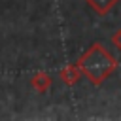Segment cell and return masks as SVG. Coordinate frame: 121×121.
<instances>
[{"label":"cell","instance_id":"obj_1","mask_svg":"<svg viewBox=\"0 0 121 121\" xmlns=\"http://www.w3.org/2000/svg\"><path fill=\"white\" fill-rule=\"evenodd\" d=\"M83 78H87L91 81V85L100 87L115 70H117V59L100 43L95 42L91 43L76 60Z\"/></svg>","mask_w":121,"mask_h":121},{"label":"cell","instance_id":"obj_2","mask_svg":"<svg viewBox=\"0 0 121 121\" xmlns=\"http://www.w3.org/2000/svg\"><path fill=\"white\" fill-rule=\"evenodd\" d=\"M59 78H60V81H62L64 85L72 87V85H76V83L83 78V74H81L78 62H72V64H66L64 68L59 70Z\"/></svg>","mask_w":121,"mask_h":121},{"label":"cell","instance_id":"obj_3","mask_svg":"<svg viewBox=\"0 0 121 121\" xmlns=\"http://www.w3.org/2000/svg\"><path fill=\"white\" fill-rule=\"evenodd\" d=\"M51 83H53V78H51L47 72H43V70L36 72V74L30 78V87H32L34 91H38V93H47L49 87H51Z\"/></svg>","mask_w":121,"mask_h":121},{"label":"cell","instance_id":"obj_4","mask_svg":"<svg viewBox=\"0 0 121 121\" xmlns=\"http://www.w3.org/2000/svg\"><path fill=\"white\" fill-rule=\"evenodd\" d=\"M85 2H87V6H89L96 15L104 17V15H108V13L113 9V6H115L119 0H85Z\"/></svg>","mask_w":121,"mask_h":121},{"label":"cell","instance_id":"obj_5","mask_svg":"<svg viewBox=\"0 0 121 121\" xmlns=\"http://www.w3.org/2000/svg\"><path fill=\"white\" fill-rule=\"evenodd\" d=\"M110 42H112V45L117 49V51H121V28H117L113 34H112V38H110Z\"/></svg>","mask_w":121,"mask_h":121},{"label":"cell","instance_id":"obj_6","mask_svg":"<svg viewBox=\"0 0 121 121\" xmlns=\"http://www.w3.org/2000/svg\"><path fill=\"white\" fill-rule=\"evenodd\" d=\"M119 2H121V0H119Z\"/></svg>","mask_w":121,"mask_h":121}]
</instances>
